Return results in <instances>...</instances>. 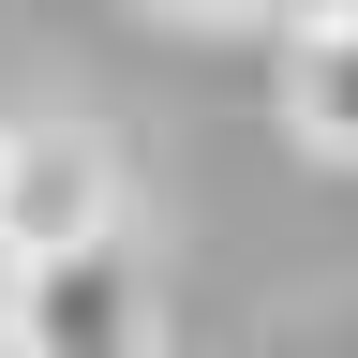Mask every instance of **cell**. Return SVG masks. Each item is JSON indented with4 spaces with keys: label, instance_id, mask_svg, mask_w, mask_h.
Listing matches in <instances>:
<instances>
[{
    "label": "cell",
    "instance_id": "277c9868",
    "mask_svg": "<svg viewBox=\"0 0 358 358\" xmlns=\"http://www.w3.org/2000/svg\"><path fill=\"white\" fill-rule=\"evenodd\" d=\"M179 30H268V45H299V30H329L343 0H164Z\"/></svg>",
    "mask_w": 358,
    "mask_h": 358
},
{
    "label": "cell",
    "instance_id": "5b68a950",
    "mask_svg": "<svg viewBox=\"0 0 358 358\" xmlns=\"http://www.w3.org/2000/svg\"><path fill=\"white\" fill-rule=\"evenodd\" d=\"M0 358H30V343H15V313H0Z\"/></svg>",
    "mask_w": 358,
    "mask_h": 358
},
{
    "label": "cell",
    "instance_id": "3957f363",
    "mask_svg": "<svg viewBox=\"0 0 358 358\" xmlns=\"http://www.w3.org/2000/svg\"><path fill=\"white\" fill-rule=\"evenodd\" d=\"M268 105H284V134H299L313 164H358V15L299 30L284 60H268Z\"/></svg>",
    "mask_w": 358,
    "mask_h": 358
},
{
    "label": "cell",
    "instance_id": "7a4b0ae2",
    "mask_svg": "<svg viewBox=\"0 0 358 358\" xmlns=\"http://www.w3.org/2000/svg\"><path fill=\"white\" fill-rule=\"evenodd\" d=\"M15 343L30 358H164V299H150V254L105 239V254H60V268H15Z\"/></svg>",
    "mask_w": 358,
    "mask_h": 358
},
{
    "label": "cell",
    "instance_id": "6da1fadb",
    "mask_svg": "<svg viewBox=\"0 0 358 358\" xmlns=\"http://www.w3.org/2000/svg\"><path fill=\"white\" fill-rule=\"evenodd\" d=\"M105 239H134L120 224V134L105 120H0V254L60 268Z\"/></svg>",
    "mask_w": 358,
    "mask_h": 358
},
{
    "label": "cell",
    "instance_id": "8992f818",
    "mask_svg": "<svg viewBox=\"0 0 358 358\" xmlns=\"http://www.w3.org/2000/svg\"><path fill=\"white\" fill-rule=\"evenodd\" d=\"M0 299H15V254H0Z\"/></svg>",
    "mask_w": 358,
    "mask_h": 358
}]
</instances>
